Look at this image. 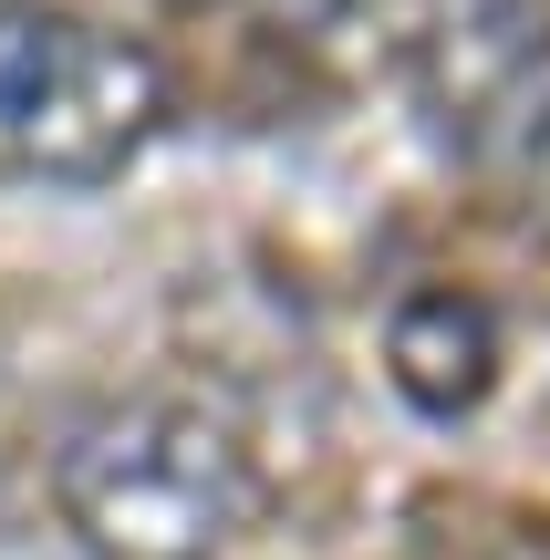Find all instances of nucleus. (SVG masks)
<instances>
[{"label":"nucleus","mask_w":550,"mask_h":560,"mask_svg":"<svg viewBox=\"0 0 550 560\" xmlns=\"http://www.w3.org/2000/svg\"><path fill=\"white\" fill-rule=\"evenodd\" d=\"M52 509L94 560H219L260 520V467L198 395H104L52 436Z\"/></svg>","instance_id":"nucleus-1"},{"label":"nucleus","mask_w":550,"mask_h":560,"mask_svg":"<svg viewBox=\"0 0 550 560\" xmlns=\"http://www.w3.org/2000/svg\"><path fill=\"white\" fill-rule=\"evenodd\" d=\"M177 115V83L136 32L73 0H0V177L115 187Z\"/></svg>","instance_id":"nucleus-2"},{"label":"nucleus","mask_w":550,"mask_h":560,"mask_svg":"<svg viewBox=\"0 0 550 560\" xmlns=\"http://www.w3.org/2000/svg\"><path fill=\"white\" fill-rule=\"evenodd\" d=\"M550 52V11L540 0H416V94L436 104V125H510L530 104V62Z\"/></svg>","instance_id":"nucleus-3"},{"label":"nucleus","mask_w":550,"mask_h":560,"mask_svg":"<svg viewBox=\"0 0 550 560\" xmlns=\"http://www.w3.org/2000/svg\"><path fill=\"white\" fill-rule=\"evenodd\" d=\"M385 374H395V395H406L416 416H436V425L478 416L489 384H499V322H489V301H478V291H416V301H395Z\"/></svg>","instance_id":"nucleus-4"},{"label":"nucleus","mask_w":550,"mask_h":560,"mask_svg":"<svg viewBox=\"0 0 550 560\" xmlns=\"http://www.w3.org/2000/svg\"><path fill=\"white\" fill-rule=\"evenodd\" d=\"M177 11L229 21V32H249V42H281V52H312V42L353 32V11H364V0H177Z\"/></svg>","instance_id":"nucleus-5"},{"label":"nucleus","mask_w":550,"mask_h":560,"mask_svg":"<svg viewBox=\"0 0 550 560\" xmlns=\"http://www.w3.org/2000/svg\"><path fill=\"white\" fill-rule=\"evenodd\" d=\"M499 166H510V208L550 240V94H530L510 125H499Z\"/></svg>","instance_id":"nucleus-6"}]
</instances>
